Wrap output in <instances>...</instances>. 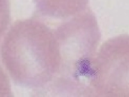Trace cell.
<instances>
[{"mask_svg":"<svg viewBox=\"0 0 129 97\" xmlns=\"http://www.w3.org/2000/svg\"><path fill=\"white\" fill-rule=\"evenodd\" d=\"M1 56L13 82L29 89L49 87L59 69L55 32L34 20L20 21L10 29L3 39Z\"/></svg>","mask_w":129,"mask_h":97,"instance_id":"6da1fadb","label":"cell"},{"mask_svg":"<svg viewBox=\"0 0 129 97\" xmlns=\"http://www.w3.org/2000/svg\"><path fill=\"white\" fill-rule=\"evenodd\" d=\"M54 32L59 66L49 89L60 95L93 97L94 64L101 39L94 18L87 14L78 16Z\"/></svg>","mask_w":129,"mask_h":97,"instance_id":"7a4b0ae2","label":"cell"},{"mask_svg":"<svg viewBox=\"0 0 129 97\" xmlns=\"http://www.w3.org/2000/svg\"><path fill=\"white\" fill-rule=\"evenodd\" d=\"M94 69V97H129V35L104 42L98 52Z\"/></svg>","mask_w":129,"mask_h":97,"instance_id":"3957f363","label":"cell"}]
</instances>
